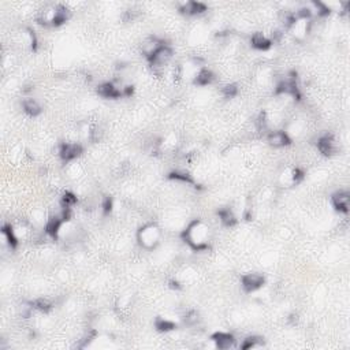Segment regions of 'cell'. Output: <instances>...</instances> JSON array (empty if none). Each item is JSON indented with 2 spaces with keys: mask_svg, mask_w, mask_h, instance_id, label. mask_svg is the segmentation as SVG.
I'll return each instance as SVG.
<instances>
[{
  "mask_svg": "<svg viewBox=\"0 0 350 350\" xmlns=\"http://www.w3.org/2000/svg\"><path fill=\"white\" fill-rule=\"evenodd\" d=\"M290 32L293 33L297 40H303L311 29V22L309 19H304V18H295V21L290 25Z\"/></svg>",
  "mask_w": 350,
  "mask_h": 350,
  "instance_id": "9c48e42d",
  "label": "cell"
},
{
  "mask_svg": "<svg viewBox=\"0 0 350 350\" xmlns=\"http://www.w3.org/2000/svg\"><path fill=\"white\" fill-rule=\"evenodd\" d=\"M197 320H198V315H197V312L194 311H190L189 313H186V316H185V321H186V324H194V323H197Z\"/></svg>",
  "mask_w": 350,
  "mask_h": 350,
  "instance_id": "cb8c5ba5",
  "label": "cell"
},
{
  "mask_svg": "<svg viewBox=\"0 0 350 350\" xmlns=\"http://www.w3.org/2000/svg\"><path fill=\"white\" fill-rule=\"evenodd\" d=\"M22 107H23V111L30 116H36L39 115L41 112V107L40 104L37 103V100L33 97H26L23 102H22Z\"/></svg>",
  "mask_w": 350,
  "mask_h": 350,
  "instance_id": "2e32d148",
  "label": "cell"
},
{
  "mask_svg": "<svg viewBox=\"0 0 350 350\" xmlns=\"http://www.w3.org/2000/svg\"><path fill=\"white\" fill-rule=\"evenodd\" d=\"M267 141L273 148H283L290 144L291 137L287 134L286 130H273V132H268Z\"/></svg>",
  "mask_w": 350,
  "mask_h": 350,
  "instance_id": "ba28073f",
  "label": "cell"
},
{
  "mask_svg": "<svg viewBox=\"0 0 350 350\" xmlns=\"http://www.w3.org/2000/svg\"><path fill=\"white\" fill-rule=\"evenodd\" d=\"M237 93H238V88H237L235 84H229V85H226L223 88V94H224L227 98L234 97V96H237Z\"/></svg>",
  "mask_w": 350,
  "mask_h": 350,
  "instance_id": "603a6c76",
  "label": "cell"
},
{
  "mask_svg": "<svg viewBox=\"0 0 350 350\" xmlns=\"http://www.w3.org/2000/svg\"><path fill=\"white\" fill-rule=\"evenodd\" d=\"M33 307H34V309H39V311H41V312H47L52 308V304L49 303V301H47V299L40 298V299H37V301H34Z\"/></svg>",
  "mask_w": 350,
  "mask_h": 350,
  "instance_id": "7402d4cb",
  "label": "cell"
},
{
  "mask_svg": "<svg viewBox=\"0 0 350 350\" xmlns=\"http://www.w3.org/2000/svg\"><path fill=\"white\" fill-rule=\"evenodd\" d=\"M137 239H138V243L141 245L142 248L146 249V251H151V249L156 248L160 243L162 230L155 223H146L138 230Z\"/></svg>",
  "mask_w": 350,
  "mask_h": 350,
  "instance_id": "3957f363",
  "label": "cell"
},
{
  "mask_svg": "<svg viewBox=\"0 0 350 350\" xmlns=\"http://www.w3.org/2000/svg\"><path fill=\"white\" fill-rule=\"evenodd\" d=\"M70 9L64 5H49L41 9L37 14V21L45 26H58L66 22L70 17Z\"/></svg>",
  "mask_w": 350,
  "mask_h": 350,
  "instance_id": "7a4b0ae2",
  "label": "cell"
},
{
  "mask_svg": "<svg viewBox=\"0 0 350 350\" xmlns=\"http://www.w3.org/2000/svg\"><path fill=\"white\" fill-rule=\"evenodd\" d=\"M219 218H220V222H222L224 226H234L235 222H237V218H235L234 212H233L230 208L220 209V211H219Z\"/></svg>",
  "mask_w": 350,
  "mask_h": 350,
  "instance_id": "ac0fdd59",
  "label": "cell"
},
{
  "mask_svg": "<svg viewBox=\"0 0 350 350\" xmlns=\"http://www.w3.org/2000/svg\"><path fill=\"white\" fill-rule=\"evenodd\" d=\"M304 172L299 168H286L283 171L282 175L279 177V181L283 186H293V185L298 184L303 180Z\"/></svg>",
  "mask_w": 350,
  "mask_h": 350,
  "instance_id": "30bf717a",
  "label": "cell"
},
{
  "mask_svg": "<svg viewBox=\"0 0 350 350\" xmlns=\"http://www.w3.org/2000/svg\"><path fill=\"white\" fill-rule=\"evenodd\" d=\"M180 10L189 15H197V14L204 13L207 10V6L200 2H184L180 5Z\"/></svg>",
  "mask_w": 350,
  "mask_h": 350,
  "instance_id": "5bb4252c",
  "label": "cell"
},
{
  "mask_svg": "<svg viewBox=\"0 0 350 350\" xmlns=\"http://www.w3.org/2000/svg\"><path fill=\"white\" fill-rule=\"evenodd\" d=\"M163 45H166V44L163 43L162 40H159L158 37H148V39L144 40V43L141 44L142 55L149 60Z\"/></svg>",
  "mask_w": 350,
  "mask_h": 350,
  "instance_id": "8fae6325",
  "label": "cell"
},
{
  "mask_svg": "<svg viewBox=\"0 0 350 350\" xmlns=\"http://www.w3.org/2000/svg\"><path fill=\"white\" fill-rule=\"evenodd\" d=\"M251 43H252L253 47L256 48V49H260V51H265V49H268L272 45L271 39L267 37L264 33H261V32H256V33L252 34Z\"/></svg>",
  "mask_w": 350,
  "mask_h": 350,
  "instance_id": "9a60e30c",
  "label": "cell"
},
{
  "mask_svg": "<svg viewBox=\"0 0 350 350\" xmlns=\"http://www.w3.org/2000/svg\"><path fill=\"white\" fill-rule=\"evenodd\" d=\"M215 77H214V73L211 71V70H208V68H201L200 71L197 73L196 78H194V84L196 85H200V86H205V85H209L211 82L214 81Z\"/></svg>",
  "mask_w": 350,
  "mask_h": 350,
  "instance_id": "e0dca14e",
  "label": "cell"
},
{
  "mask_svg": "<svg viewBox=\"0 0 350 350\" xmlns=\"http://www.w3.org/2000/svg\"><path fill=\"white\" fill-rule=\"evenodd\" d=\"M156 329L159 330V331H171V330L175 329V323L174 321H171L170 319H167V317H159L158 320H156Z\"/></svg>",
  "mask_w": 350,
  "mask_h": 350,
  "instance_id": "44dd1931",
  "label": "cell"
},
{
  "mask_svg": "<svg viewBox=\"0 0 350 350\" xmlns=\"http://www.w3.org/2000/svg\"><path fill=\"white\" fill-rule=\"evenodd\" d=\"M172 59V49L168 45H163L156 54L149 59V64L152 71L158 76H162L166 71L167 66Z\"/></svg>",
  "mask_w": 350,
  "mask_h": 350,
  "instance_id": "277c9868",
  "label": "cell"
},
{
  "mask_svg": "<svg viewBox=\"0 0 350 350\" xmlns=\"http://www.w3.org/2000/svg\"><path fill=\"white\" fill-rule=\"evenodd\" d=\"M211 341L214 343L215 349L220 350H230L235 349L237 347V339L234 338V335L230 333H223V331H219V333L214 334Z\"/></svg>",
  "mask_w": 350,
  "mask_h": 350,
  "instance_id": "5b68a950",
  "label": "cell"
},
{
  "mask_svg": "<svg viewBox=\"0 0 350 350\" xmlns=\"http://www.w3.org/2000/svg\"><path fill=\"white\" fill-rule=\"evenodd\" d=\"M264 277L261 273L249 272L243 275L242 279H241V283H242L243 290L252 293V291H256L257 289H260L264 285Z\"/></svg>",
  "mask_w": 350,
  "mask_h": 350,
  "instance_id": "8992f818",
  "label": "cell"
},
{
  "mask_svg": "<svg viewBox=\"0 0 350 350\" xmlns=\"http://www.w3.org/2000/svg\"><path fill=\"white\" fill-rule=\"evenodd\" d=\"M333 205L343 214L349 212V205H350V194L346 190H339L333 196Z\"/></svg>",
  "mask_w": 350,
  "mask_h": 350,
  "instance_id": "4fadbf2b",
  "label": "cell"
},
{
  "mask_svg": "<svg viewBox=\"0 0 350 350\" xmlns=\"http://www.w3.org/2000/svg\"><path fill=\"white\" fill-rule=\"evenodd\" d=\"M263 346V339L259 337H248L245 338L242 341V343H239V347L241 349H257V347H261Z\"/></svg>",
  "mask_w": 350,
  "mask_h": 350,
  "instance_id": "d6986e66",
  "label": "cell"
},
{
  "mask_svg": "<svg viewBox=\"0 0 350 350\" xmlns=\"http://www.w3.org/2000/svg\"><path fill=\"white\" fill-rule=\"evenodd\" d=\"M82 154V148L77 142H66L59 146V156L64 162H71Z\"/></svg>",
  "mask_w": 350,
  "mask_h": 350,
  "instance_id": "52a82bcc",
  "label": "cell"
},
{
  "mask_svg": "<svg viewBox=\"0 0 350 350\" xmlns=\"http://www.w3.org/2000/svg\"><path fill=\"white\" fill-rule=\"evenodd\" d=\"M185 242L194 251L208 249L211 241V229L203 220H193L184 231Z\"/></svg>",
  "mask_w": 350,
  "mask_h": 350,
  "instance_id": "6da1fadb",
  "label": "cell"
},
{
  "mask_svg": "<svg viewBox=\"0 0 350 350\" xmlns=\"http://www.w3.org/2000/svg\"><path fill=\"white\" fill-rule=\"evenodd\" d=\"M317 148L320 151V154L326 155V156H331L337 151V142L331 134H324L317 140Z\"/></svg>",
  "mask_w": 350,
  "mask_h": 350,
  "instance_id": "7c38bea8",
  "label": "cell"
},
{
  "mask_svg": "<svg viewBox=\"0 0 350 350\" xmlns=\"http://www.w3.org/2000/svg\"><path fill=\"white\" fill-rule=\"evenodd\" d=\"M170 178L175 181H181V182H186V184H193V178L189 175V172L184 170H175L170 174Z\"/></svg>",
  "mask_w": 350,
  "mask_h": 350,
  "instance_id": "ffe728a7",
  "label": "cell"
}]
</instances>
